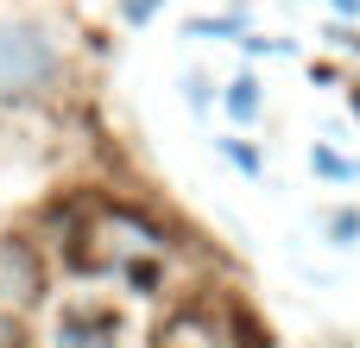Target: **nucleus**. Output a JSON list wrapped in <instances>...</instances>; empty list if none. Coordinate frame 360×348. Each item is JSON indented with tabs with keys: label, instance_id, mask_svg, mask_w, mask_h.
<instances>
[{
	"label": "nucleus",
	"instance_id": "f257e3e1",
	"mask_svg": "<svg viewBox=\"0 0 360 348\" xmlns=\"http://www.w3.org/2000/svg\"><path fill=\"white\" fill-rule=\"evenodd\" d=\"M158 348H253V323H247L234 304L196 298V304H184V311L158 330Z\"/></svg>",
	"mask_w": 360,
	"mask_h": 348
},
{
	"label": "nucleus",
	"instance_id": "f03ea898",
	"mask_svg": "<svg viewBox=\"0 0 360 348\" xmlns=\"http://www.w3.org/2000/svg\"><path fill=\"white\" fill-rule=\"evenodd\" d=\"M158 247V235L139 222V216H127V209H101L89 228H82V247H76V266H89V273H120L127 260H139V254H152Z\"/></svg>",
	"mask_w": 360,
	"mask_h": 348
},
{
	"label": "nucleus",
	"instance_id": "7ed1b4c3",
	"mask_svg": "<svg viewBox=\"0 0 360 348\" xmlns=\"http://www.w3.org/2000/svg\"><path fill=\"white\" fill-rule=\"evenodd\" d=\"M51 76V51L38 32H0V95H19Z\"/></svg>",
	"mask_w": 360,
	"mask_h": 348
},
{
	"label": "nucleus",
	"instance_id": "20e7f679",
	"mask_svg": "<svg viewBox=\"0 0 360 348\" xmlns=\"http://www.w3.org/2000/svg\"><path fill=\"white\" fill-rule=\"evenodd\" d=\"M120 323L114 311H63L57 317V348H114Z\"/></svg>",
	"mask_w": 360,
	"mask_h": 348
},
{
	"label": "nucleus",
	"instance_id": "39448f33",
	"mask_svg": "<svg viewBox=\"0 0 360 348\" xmlns=\"http://www.w3.org/2000/svg\"><path fill=\"white\" fill-rule=\"evenodd\" d=\"M0 292H6V298H19V304H32V298H38V266H32V254H25V247H13V241H0Z\"/></svg>",
	"mask_w": 360,
	"mask_h": 348
},
{
	"label": "nucleus",
	"instance_id": "423d86ee",
	"mask_svg": "<svg viewBox=\"0 0 360 348\" xmlns=\"http://www.w3.org/2000/svg\"><path fill=\"white\" fill-rule=\"evenodd\" d=\"M228 114H234V120H253V114H259V82H253V76H240V82L228 89Z\"/></svg>",
	"mask_w": 360,
	"mask_h": 348
},
{
	"label": "nucleus",
	"instance_id": "0eeeda50",
	"mask_svg": "<svg viewBox=\"0 0 360 348\" xmlns=\"http://www.w3.org/2000/svg\"><path fill=\"white\" fill-rule=\"evenodd\" d=\"M316 171H323V178H354V165H348L342 152H329V146H316Z\"/></svg>",
	"mask_w": 360,
	"mask_h": 348
},
{
	"label": "nucleus",
	"instance_id": "6e6552de",
	"mask_svg": "<svg viewBox=\"0 0 360 348\" xmlns=\"http://www.w3.org/2000/svg\"><path fill=\"white\" fill-rule=\"evenodd\" d=\"M234 32H240L234 19H196L190 25V38H234Z\"/></svg>",
	"mask_w": 360,
	"mask_h": 348
},
{
	"label": "nucleus",
	"instance_id": "1a4fd4ad",
	"mask_svg": "<svg viewBox=\"0 0 360 348\" xmlns=\"http://www.w3.org/2000/svg\"><path fill=\"white\" fill-rule=\"evenodd\" d=\"M120 273H127V279H133L139 292H152V285H158V266H152V260H127Z\"/></svg>",
	"mask_w": 360,
	"mask_h": 348
},
{
	"label": "nucleus",
	"instance_id": "9d476101",
	"mask_svg": "<svg viewBox=\"0 0 360 348\" xmlns=\"http://www.w3.org/2000/svg\"><path fill=\"white\" fill-rule=\"evenodd\" d=\"M152 6H158V0H120V19L139 25V19H152Z\"/></svg>",
	"mask_w": 360,
	"mask_h": 348
},
{
	"label": "nucleus",
	"instance_id": "9b49d317",
	"mask_svg": "<svg viewBox=\"0 0 360 348\" xmlns=\"http://www.w3.org/2000/svg\"><path fill=\"white\" fill-rule=\"evenodd\" d=\"M0 348H19V323L13 317H0Z\"/></svg>",
	"mask_w": 360,
	"mask_h": 348
},
{
	"label": "nucleus",
	"instance_id": "f8f14e48",
	"mask_svg": "<svg viewBox=\"0 0 360 348\" xmlns=\"http://www.w3.org/2000/svg\"><path fill=\"white\" fill-rule=\"evenodd\" d=\"M335 6H342V13H360V0H335Z\"/></svg>",
	"mask_w": 360,
	"mask_h": 348
},
{
	"label": "nucleus",
	"instance_id": "ddd939ff",
	"mask_svg": "<svg viewBox=\"0 0 360 348\" xmlns=\"http://www.w3.org/2000/svg\"><path fill=\"white\" fill-rule=\"evenodd\" d=\"M354 114H360V95H354Z\"/></svg>",
	"mask_w": 360,
	"mask_h": 348
}]
</instances>
